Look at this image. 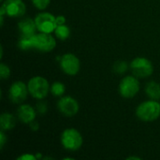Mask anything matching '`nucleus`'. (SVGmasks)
<instances>
[{
  "label": "nucleus",
  "mask_w": 160,
  "mask_h": 160,
  "mask_svg": "<svg viewBox=\"0 0 160 160\" xmlns=\"http://www.w3.org/2000/svg\"><path fill=\"white\" fill-rule=\"evenodd\" d=\"M136 116L139 120L151 123L160 117V103L158 100L150 99L142 102L136 108Z\"/></svg>",
  "instance_id": "f257e3e1"
},
{
  "label": "nucleus",
  "mask_w": 160,
  "mask_h": 160,
  "mask_svg": "<svg viewBox=\"0 0 160 160\" xmlns=\"http://www.w3.org/2000/svg\"><path fill=\"white\" fill-rule=\"evenodd\" d=\"M62 146L69 152H75L82 148L83 138L81 132L74 128H68L63 130L60 137Z\"/></svg>",
  "instance_id": "f03ea898"
},
{
  "label": "nucleus",
  "mask_w": 160,
  "mask_h": 160,
  "mask_svg": "<svg viewBox=\"0 0 160 160\" xmlns=\"http://www.w3.org/2000/svg\"><path fill=\"white\" fill-rule=\"evenodd\" d=\"M27 87L29 95L32 98L40 100L44 99L50 93L51 84L46 80V78L42 76H34L28 81Z\"/></svg>",
  "instance_id": "7ed1b4c3"
},
{
  "label": "nucleus",
  "mask_w": 160,
  "mask_h": 160,
  "mask_svg": "<svg viewBox=\"0 0 160 160\" xmlns=\"http://www.w3.org/2000/svg\"><path fill=\"white\" fill-rule=\"evenodd\" d=\"M32 50L40 52H50L56 47V40L52 34L49 33H36L31 37Z\"/></svg>",
  "instance_id": "20e7f679"
},
{
  "label": "nucleus",
  "mask_w": 160,
  "mask_h": 160,
  "mask_svg": "<svg viewBox=\"0 0 160 160\" xmlns=\"http://www.w3.org/2000/svg\"><path fill=\"white\" fill-rule=\"evenodd\" d=\"M141 89V83L139 78L136 76L128 75L125 76L119 82L118 93L124 98H132L138 95Z\"/></svg>",
  "instance_id": "39448f33"
},
{
  "label": "nucleus",
  "mask_w": 160,
  "mask_h": 160,
  "mask_svg": "<svg viewBox=\"0 0 160 160\" xmlns=\"http://www.w3.org/2000/svg\"><path fill=\"white\" fill-rule=\"evenodd\" d=\"M129 68L134 76L139 79H145L150 77L154 72V66L152 62L145 57H136L130 64Z\"/></svg>",
  "instance_id": "423d86ee"
},
{
  "label": "nucleus",
  "mask_w": 160,
  "mask_h": 160,
  "mask_svg": "<svg viewBox=\"0 0 160 160\" xmlns=\"http://www.w3.org/2000/svg\"><path fill=\"white\" fill-rule=\"evenodd\" d=\"M62 71L68 76H75L81 69V61L77 55L72 52L64 53L59 60Z\"/></svg>",
  "instance_id": "0eeeda50"
},
{
  "label": "nucleus",
  "mask_w": 160,
  "mask_h": 160,
  "mask_svg": "<svg viewBox=\"0 0 160 160\" xmlns=\"http://www.w3.org/2000/svg\"><path fill=\"white\" fill-rule=\"evenodd\" d=\"M34 19L38 32L52 34L54 32L57 26L56 16H54L50 12H46V11L39 12L38 14L36 15Z\"/></svg>",
  "instance_id": "6e6552de"
},
{
  "label": "nucleus",
  "mask_w": 160,
  "mask_h": 160,
  "mask_svg": "<svg viewBox=\"0 0 160 160\" xmlns=\"http://www.w3.org/2000/svg\"><path fill=\"white\" fill-rule=\"evenodd\" d=\"M57 109L61 114L70 118L77 115L80 110V105L76 98L70 96H63L57 101Z\"/></svg>",
  "instance_id": "1a4fd4ad"
},
{
  "label": "nucleus",
  "mask_w": 160,
  "mask_h": 160,
  "mask_svg": "<svg viewBox=\"0 0 160 160\" xmlns=\"http://www.w3.org/2000/svg\"><path fill=\"white\" fill-rule=\"evenodd\" d=\"M29 95L27 83L22 81H16L11 83L8 89V98L13 104H22Z\"/></svg>",
  "instance_id": "9d476101"
},
{
  "label": "nucleus",
  "mask_w": 160,
  "mask_h": 160,
  "mask_svg": "<svg viewBox=\"0 0 160 160\" xmlns=\"http://www.w3.org/2000/svg\"><path fill=\"white\" fill-rule=\"evenodd\" d=\"M2 6L8 17H22L26 12V6L22 0H5L2 3Z\"/></svg>",
  "instance_id": "9b49d317"
},
{
  "label": "nucleus",
  "mask_w": 160,
  "mask_h": 160,
  "mask_svg": "<svg viewBox=\"0 0 160 160\" xmlns=\"http://www.w3.org/2000/svg\"><path fill=\"white\" fill-rule=\"evenodd\" d=\"M38 112L29 104H20L17 110V118L24 125H29L36 120Z\"/></svg>",
  "instance_id": "f8f14e48"
},
{
  "label": "nucleus",
  "mask_w": 160,
  "mask_h": 160,
  "mask_svg": "<svg viewBox=\"0 0 160 160\" xmlns=\"http://www.w3.org/2000/svg\"><path fill=\"white\" fill-rule=\"evenodd\" d=\"M18 29H19V32L21 33V36H23V37L33 36L38 31L35 19H31L28 17L20 20V22H18Z\"/></svg>",
  "instance_id": "ddd939ff"
},
{
  "label": "nucleus",
  "mask_w": 160,
  "mask_h": 160,
  "mask_svg": "<svg viewBox=\"0 0 160 160\" xmlns=\"http://www.w3.org/2000/svg\"><path fill=\"white\" fill-rule=\"evenodd\" d=\"M17 124V119L10 112H3L0 116V128L4 131L12 130Z\"/></svg>",
  "instance_id": "4468645a"
},
{
  "label": "nucleus",
  "mask_w": 160,
  "mask_h": 160,
  "mask_svg": "<svg viewBox=\"0 0 160 160\" xmlns=\"http://www.w3.org/2000/svg\"><path fill=\"white\" fill-rule=\"evenodd\" d=\"M145 94L150 99H160V83L155 81H151L145 85Z\"/></svg>",
  "instance_id": "2eb2a0df"
},
{
  "label": "nucleus",
  "mask_w": 160,
  "mask_h": 160,
  "mask_svg": "<svg viewBox=\"0 0 160 160\" xmlns=\"http://www.w3.org/2000/svg\"><path fill=\"white\" fill-rule=\"evenodd\" d=\"M53 33H54L55 37L58 39L64 41V40H66V39H68L69 38V36H70V29L67 25V23H65V24L57 25Z\"/></svg>",
  "instance_id": "dca6fc26"
},
{
  "label": "nucleus",
  "mask_w": 160,
  "mask_h": 160,
  "mask_svg": "<svg viewBox=\"0 0 160 160\" xmlns=\"http://www.w3.org/2000/svg\"><path fill=\"white\" fill-rule=\"evenodd\" d=\"M66 85L61 82H54L51 84V88H50V93L54 96V97H58L61 98L65 95L66 93Z\"/></svg>",
  "instance_id": "f3484780"
},
{
  "label": "nucleus",
  "mask_w": 160,
  "mask_h": 160,
  "mask_svg": "<svg viewBox=\"0 0 160 160\" xmlns=\"http://www.w3.org/2000/svg\"><path fill=\"white\" fill-rule=\"evenodd\" d=\"M128 68H129V65L128 64V62L124 60H118L113 64L112 70L116 74H124L128 71Z\"/></svg>",
  "instance_id": "a211bd4d"
},
{
  "label": "nucleus",
  "mask_w": 160,
  "mask_h": 160,
  "mask_svg": "<svg viewBox=\"0 0 160 160\" xmlns=\"http://www.w3.org/2000/svg\"><path fill=\"white\" fill-rule=\"evenodd\" d=\"M10 73L11 70L9 68V67L8 65H6L4 62H2L0 64V78L2 81L8 80L10 77Z\"/></svg>",
  "instance_id": "6ab92c4d"
},
{
  "label": "nucleus",
  "mask_w": 160,
  "mask_h": 160,
  "mask_svg": "<svg viewBox=\"0 0 160 160\" xmlns=\"http://www.w3.org/2000/svg\"><path fill=\"white\" fill-rule=\"evenodd\" d=\"M31 2L37 9L44 10L49 7L51 0H31Z\"/></svg>",
  "instance_id": "aec40b11"
},
{
  "label": "nucleus",
  "mask_w": 160,
  "mask_h": 160,
  "mask_svg": "<svg viewBox=\"0 0 160 160\" xmlns=\"http://www.w3.org/2000/svg\"><path fill=\"white\" fill-rule=\"evenodd\" d=\"M36 110H37L38 113L45 114L48 112V105L45 101H43V99H40L36 105Z\"/></svg>",
  "instance_id": "412c9836"
},
{
  "label": "nucleus",
  "mask_w": 160,
  "mask_h": 160,
  "mask_svg": "<svg viewBox=\"0 0 160 160\" xmlns=\"http://www.w3.org/2000/svg\"><path fill=\"white\" fill-rule=\"evenodd\" d=\"M5 132H6V131H4V130H2V129H1V131H0V149H1V150L4 149V146L6 145V142H8V138H7Z\"/></svg>",
  "instance_id": "4be33fe9"
},
{
  "label": "nucleus",
  "mask_w": 160,
  "mask_h": 160,
  "mask_svg": "<svg viewBox=\"0 0 160 160\" xmlns=\"http://www.w3.org/2000/svg\"><path fill=\"white\" fill-rule=\"evenodd\" d=\"M37 158H38L37 156L26 153V154H23V155L20 156L19 158H17V160H36Z\"/></svg>",
  "instance_id": "5701e85b"
},
{
  "label": "nucleus",
  "mask_w": 160,
  "mask_h": 160,
  "mask_svg": "<svg viewBox=\"0 0 160 160\" xmlns=\"http://www.w3.org/2000/svg\"><path fill=\"white\" fill-rule=\"evenodd\" d=\"M67 22V19L64 15H58L56 16V23L57 25H61V24H65Z\"/></svg>",
  "instance_id": "b1692460"
},
{
  "label": "nucleus",
  "mask_w": 160,
  "mask_h": 160,
  "mask_svg": "<svg viewBox=\"0 0 160 160\" xmlns=\"http://www.w3.org/2000/svg\"><path fill=\"white\" fill-rule=\"evenodd\" d=\"M29 127H30V128H31L33 131H38V128H39V126H38V124L36 122V120H35L34 122H32L31 124H29Z\"/></svg>",
  "instance_id": "393cba45"
},
{
  "label": "nucleus",
  "mask_w": 160,
  "mask_h": 160,
  "mask_svg": "<svg viewBox=\"0 0 160 160\" xmlns=\"http://www.w3.org/2000/svg\"><path fill=\"white\" fill-rule=\"evenodd\" d=\"M127 159H128V160H131V159L141 160V158H138V157H128V158H127Z\"/></svg>",
  "instance_id": "a878e982"
},
{
  "label": "nucleus",
  "mask_w": 160,
  "mask_h": 160,
  "mask_svg": "<svg viewBox=\"0 0 160 160\" xmlns=\"http://www.w3.org/2000/svg\"><path fill=\"white\" fill-rule=\"evenodd\" d=\"M3 54H4V51H3V47H1V58H3Z\"/></svg>",
  "instance_id": "bb28decb"
},
{
  "label": "nucleus",
  "mask_w": 160,
  "mask_h": 160,
  "mask_svg": "<svg viewBox=\"0 0 160 160\" xmlns=\"http://www.w3.org/2000/svg\"><path fill=\"white\" fill-rule=\"evenodd\" d=\"M0 1H1V2H2V3H3V2H4V1H5V0H0Z\"/></svg>",
  "instance_id": "cd10ccee"
}]
</instances>
